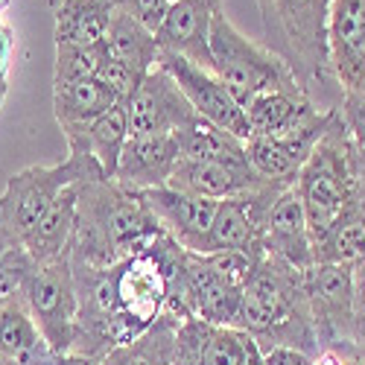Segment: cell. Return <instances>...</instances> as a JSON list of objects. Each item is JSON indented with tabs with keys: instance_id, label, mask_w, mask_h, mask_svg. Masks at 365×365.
<instances>
[{
	"instance_id": "cell-11",
	"label": "cell",
	"mask_w": 365,
	"mask_h": 365,
	"mask_svg": "<svg viewBox=\"0 0 365 365\" xmlns=\"http://www.w3.org/2000/svg\"><path fill=\"white\" fill-rule=\"evenodd\" d=\"M327 58L342 100L365 97V0H333L327 18Z\"/></svg>"
},
{
	"instance_id": "cell-23",
	"label": "cell",
	"mask_w": 365,
	"mask_h": 365,
	"mask_svg": "<svg viewBox=\"0 0 365 365\" xmlns=\"http://www.w3.org/2000/svg\"><path fill=\"white\" fill-rule=\"evenodd\" d=\"M50 354L21 295L0 304V365H44Z\"/></svg>"
},
{
	"instance_id": "cell-29",
	"label": "cell",
	"mask_w": 365,
	"mask_h": 365,
	"mask_svg": "<svg viewBox=\"0 0 365 365\" xmlns=\"http://www.w3.org/2000/svg\"><path fill=\"white\" fill-rule=\"evenodd\" d=\"M181 161H217V158H234L246 152V140L234 138L231 132L214 126L205 117H193L185 129L175 132Z\"/></svg>"
},
{
	"instance_id": "cell-2",
	"label": "cell",
	"mask_w": 365,
	"mask_h": 365,
	"mask_svg": "<svg viewBox=\"0 0 365 365\" xmlns=\"http://www.w3.org/2000/svg\"><path fill=\"white\" fill-rule=\"evenodd\" d=\"M167 234L138 190L94 173L76 181V234L71 263L108 269Z\"/></svg>"
},
{
	"instance_id": "cell-19",
	"label": "cell",
	"mask_w": 365,
	"mask_h": 365,
	"mask_svg": "<svg viewBox=\"0 0 365 365\" xmlns=\"http://www.w3.org/2000/svg\"><path fill=\"white\" fill-rule=\"evenodd\" d=\"M178 161L181 149L175 135H129L114 181H120L129 190L167 187Z\"/></svg>"
},
{
	"instance_id": "cell-38",
	"label": "cell",
	"mask_w": 365,
	"mask_h": 365,
	"mask_svg": "<svg viewBox=\"0 0 365 365\" xmlns=\"http://www.w3.org/2000/svg\"><path fill=\"white\" fill-rule=\"evenodd\" d=\"M310 365H348V362H345V356H342L339 348H324V351H319L313 356Z\"/></svg>"
},
{
	"instance_id": "cell-4",
	"label": "cell",
	"mask_w": 365,
	"mask_h": 365,
	"mask_svg": "<svg viewBox=\"0 0 365 365\" xmlns=\"http://www.w3.org/2000/svg\"><path fill=\"white\" fill-rule=\"evenodd\" d=\"M362 187L365 181L359 167V146L345 129L339 108H333L324 135L319 138L313 155L295 178V190L307 210L313 246L327 237V231L336 225V220L362 193Z\"/></svg>"
},
{
	"instance_id": "cell-8",
	"label": "cell",
	"mask_w": 365,
	"mask_h": 365,
	"mask_svg": "<svg viewBox=\"0 0 365 365\" xmlns=\"http://www.w3.org/2000/svg\"><path fill=\"white\" fill-rule=\"evenodd\" d=\"M21 301L26 304L41 339L53 354H68L76 336V316H79V295L71 257L36 263L26 275Z\"/></svg>"
},
{
	"instance_id": "cell-40",
	"label": "cell",
	"mask_w": 365,
	"mask_h": 365,
	"mask_svg": "<svg viewBox=\"0 0 365 365\" xmlns=\"http://www.w3.org/2000/svg\"><path fill=\"white\" fill-rule=\"evenodd\" d=\"M255 365H266V362H263V354H260V356L255 359Z\"/></svg>"
},
{
	"instance_id": "cell-3",
	"label": "cell",
	"mask_w": 365,
	"mask_h": 365,
	"mask_svg": "<svg viewBox=\"0 0 365 365\" xmlns=\"http://www.w3.org/2000/svg\"><path fill=\"white\" fill-rule=\"evenodd\" d=\"M231 327L249 333L263 354L272 348H292L316 356L322 351L307 287H304V272L266 252L252 281L242 289V301Z\"/></svg>"
},
{
	"instance_id": "cell-10",
	"label": "cell",
	"mask_w": 365,
	"mask_h": 365,
	"mask_svg": "<svg viewBox=\"0 0 365 365\" xmlns=\"http://www.w3.org/2000/svg\"><path fill=\"white\" fill-rule=\"evenodd\" d=\"M330 111L327 108H313L298 126H292L289 132L275 135V138H249L246 140V155H249L252 167L266 181L292 187L301 167L307 164V158L313 155L319 138L327 129Z\"/></svg>"
},
{
	"instance_id": "cell-26",
	"label": "cell",
	"mask_w": 365,
	"mask_h": 365,
	"mask_svg": "<svg viewBox=\"0 0 365 365\" xmlns=\"http://www.w3.org/2000/svg\"><path fill=\"white\" fill-rule=\"evenodd\" d=\"M106 50L108 56L126 62L129 68H135L138 73H149L158 68V58H161V47L158 38L149 26H143L138 18L126 15L114 9L111 24H108V33H106Z\"/></svg>"
},
{
	"instance_id": "cell-36",
	"label": "cell",
	"mask_w": 365,
	"mask_h": 365,
	"mask_svg": "<svg viewBox=\"0 0 365 365\" xmlns=\"http://www.w3.org/2000/svg\"><path fill=\"white\" fill-rule=\"evenodd\" d=\"M263 362L266 365H310L313 356L301 354V351H292V348H272V351L263 354Z\"/></svg>"
},
{
	"instance_id": "cell-15",
	"label": "cell",
	"mask_w": 365,
	"mask_h": 365,
	"mask_svg": "<svg viewBox=\"0 0 365 365\" xmlns=\"http://www.w3.org/2000/svg\"><path fill=\"white\" fill-rule=\"evenodd\" d=\"M263 185H275L266 181L249 161V155H234V158H217V161H178V167L170 175V185L175 190H185L202 199H237L252 190H260Z\"/></svg>"
},
{
	"instance_id": "cell-24",
	"label": "cell",
	"mask_w": 365,
	"mask_h": 365,
	"mask_svg": "<svg viewBox=\"0 0 365 365\" xmlns=\"http://www.w3.org/2000/svg\"><path fill=\"white\" fill-rule=\"evenodd\" d=\"M114 15V0H56V44L94 47L106 41Z\"/></svg>"
},
{
	"instance_id": "cell-37",
	"label": "cell",
	"mask_w": 365,
	"mask_h": 365,
	"mask_svg": "<svg viewBox=\"0 0 365 365\" xmlns=\"http://www.w3.org/2000/svg\"><path fill=\"white\" fill-rule=\"evenodd\" d=\"M44 365H106V359H100V356H88V354H76V351H68V354H50Z\"/></svg>"
},
{
	"instance_id": "cell-30",
	"label": "cell",
	"mask_w": 365,
	"mask_h": 365,
	"mask_svg": "<svg viewBox=\"0 0 365 365\" xmlns=\"http://www.w3.org/2000/svg\"><path fill=\"white\" fill-rule=\"evenodd\" d=\"M108 58L106 41L94 47H76V44H56V65L53 82H79V79H97L103 62Z\"/></svg>"
},
{
	"instance_id": "cell-14",
	"label": "cell",
	"mask_w": 365,
	"mask_h": 365,
	"mask_svg": "<svg viewBox=\"0 0 365 365\" xmlns=\"http://www.w3.org/2000/svg\"><path fill=\"white\" fill-rule=\"evenodd\" d=\"M260 348L249 333L210 324L202 319H181L173 365H255Z\"/></svg>"
},
{
	"instance_id": "cell-13",
	"label": "cell",
	"mask_w": 365,
	"mask_h": 365,
	"mask_svg": "<svg viewBox=\"0 0 365 365\" xmlns=\"http://www.w3.org/2000/svg\"><path fill=\"white\" fill-rule=\"evenodd\" d=\"M126 114L129 135H175L193 117H199L164 68H155L143 76L135 97L126 103Z\"/></svg>"
},
{
	"instance_id": "cell-28",
	"label": "cell",
	"mask_w": 365,
	"mask_h": 365,
	"mask_svg": "<svg viewBox=\"0 0 365 365\" xmlns=\"http://www.w3.org/2000/svg\"><path fill=\"white\" fill-rule=\"evenodd\" d=\"M181 319L170 310L161 319L143 330L129 345H120L106 356V365H173L175 359V336H178Z\"/></svg>"
},
{
	"instance_id": "cell-7",
	"label": "cell",
	"mask_w": 365,
	"mask_h": 365,
	"mask_svg": "<svg viewBox=\"0 0 365 365\" xmlns=\"http://www.w3.org/2000/svg\"><path fill=\"white\" fill-rule=\"evenodd\" d=\"M94 173L103 170L91 155H68L62 164H50V167H26L15 173L6 181L4 193H0V220L24 242L53 210L58 196L71 185Z\"/></svg>"
},
{
	"instance_id": "cell-25",
	"label": "cell",
	"mask_w": 365,
	"mask_h": 365,
	"mask_svg": "<svg viewBox=\"0 0 365 365\" xmlns=\"http://www.w3.org/2000/svg\"><path fill=\"white\" fill-rule=\"evenodd\" d=\"M73 234H76V185H71L58 196V202L38 222V228L24 240V249L29 252V257L36 263L65 260V257H71Z\"/></svg>"
},
{
	"instance_id": "cell-33",
	"label": "cell",
	"mask_w": 365,
	"mask_h": 365,
	"mask_svg": "<svg viewBox=\"0 0 365 365\" xmlns=\"http://www.w3.org/2000/svg\"><path fill=\"white\" fill-rule=\"evenodd\" d=\"M339 114H342V123L351 132L354 143L359 149H365V97L362 100H342Z\"/></svg>"
},
{
	"instance_id": "cell-6",
	"label": "cell",
	"mask_w": 365,
	"mask_h": 365,
	"mask_svg": "<svg viewBox=\"0 0 365 365\" xmlns=\"http://www.w3.org/2000/svg\"><path fill=\"white\" fill-rule=\"evenodd\" d=\"M210 56H214V73L222 79L242 111L255 97L269 94V91L301 88L284 58L266 44L240 33L222 6L210 24Z\"/></svg>"
},
{
	"instance_id": "cell-1",
	"label": "cell",
	"mask_w": 365,
	"mask_h": 365,
	"mask_svg": "<svg viewBox=\"0 0 365 365\" xmlns=\"http://www.w3.org/2000/svg\"><path fill=\"white\" fill-rule=\"evenodd\" d=\"M185 249L161 234L149 249L120 260L108 269L73 266L79 316H76V354L106 359L114 348L129 345L161 319L170 304L173 278Z\"/></svg>"
},
{
	"instance_id": "cell-31",
	"label": "cell",
	"mask_w": 365,
	"mask_h": 365,
	"mask_svg": "<svg viewBox=\"0 0 365 365\" xmlns=\"http://www.w3.org/2000/svg\"><path fill=\"white\" fill-rule=\"evenodd\" d=\"M97 79L108 88V94H111L120 106H126V103L135 97V91L140 88L143 73H138V71L129 68L126 62H120V58L108 56L106 62H103V68H100V73H97Z\"/></svg>"
},
{
	"instance_id": "cell-20",
	"label": "cell",
	"mask_w": 365,
	"mask_h": 365,
	"mask_svg": "<svg viewBox=\"0 0 365 365\" xmlns=\"http://www.w3.org/2000/svg\"><path fill=\"white\" fill-rule=\"evenodd\" d=\"M65 140H68V155H91L108 178H114L120 155H123V149L129 143L126 106L117 103L103 117H97L91 126H85L76 135H68Z\"/></svg>"
},
{
	"instance_id": "cell-21",
	"label": "cell",
	"mask_w": 365,
	"mask_h": 365,
	"mask_svg": "<svg viewBox=\"0 0 365 365\" xmlns=\"http://www.w3.org/2000/svg\"><path fill=\"white\" fill-rule=\"evenodd\" d=\"M319 106L304 88H287V91H269L249 103L246 120H249V138H275L298 126L304 117ZM330 111V108H327Z\"/></svg>"
},
{
	"instance_id": "cell-9",
	"label": "cell",
	"mask_w": 365,
	"mask_h": 365,
	"mask_svg": "<svg viewBox=\"0 0 365 365\" xmlns=\"http://www.w3.org/2000/svg\"><path fill=\"white\" fill-rule=\"evenodd\" d=\"M322 351L354 342V266L316 263L304 272Z\"/></svg>"
},
{
	"instance_id": "cell-16",
	"label": "cell",
	"mask_w": 365,
	"mask_h": 365,
	"mask_svg": "<svg viewBox=\"0 0 365 365\" xmlns=\"http://www.w3.org/2000/svg\"><path fill=\"white\" fill-rule=\"evenodd\" d=\"M222 0H173L155 38L161 53L181 56L187 62L214 71V56H210V24Z\"/></svg>"
},
{
	"instance_id": "cell-41",
	"label": "cell",
	"mask_w": 365,
	"mask_h": 365,
	"mask_svg": "<svg viewBox=\"0 0 365 365\" xmlns=\"http://www.w3.org/2000/svg\"><path fill=\"white\" fill-rule=\"evenodd\" d=\"M6 4H9V0H0V9H4V6H6Z\"/></svg>"
},
{
	"instance_id": "cell-17",
	"label": "cell",
	"mask_w": 365,
	"mask_h": 365,
	"mask_svg": "<svg viewBox=\"0 0 365 365\" xmlns=\"http://www.w3.org/2000/svg\"><path fill=\"white\" fill-rule=\"evenodd\" d=\"M146 207L155 214L158 225L178 242L181 249L196 252L205 234L210 231V222L217 217L220 202L202 199L175 187H152V190H138Z\"/></svg>"
},
{
	"instance_id": "cell-32",
	"label": "cell",
	"mask_w": 365,
	"mask_h": 365,
	"mask_svg": "<svg viewBox=\"0 0 365 365\" xmlns=\"http://www.w3.org/2000/svg\"><path fill=\"white\" fill-rule=\"evenodd\" d=\"M170 4L173 0H114V9L138 18L143 26H149L152 33H155L167 15V9H170Z\"/></svg>"
},
{
	"instance_id": "cell-18",
	"label": "cell",
	"mask_w": 365,
	"mask_h": 365,
	"mask_svg": "<svg viewBox=\"0 0 365 365\" xmlns=\"http://www.w3.org/2000/svg\"><path fill=\"white\" fill-rule=\"evenodd\" d=\"M263 252L287 260L298 272H307L316 266V246H313V234L307 222V210H304V202L295 185L287 187L278 196L275 207H272V214L266 220V231H263Z\"/></svg>"
},
{
	"instance_id": "cell-42",
	"label": "cell",
	"mask_w": 365,
	"mask_h": 365,
	"mask_svg": "<svg viewBox=\"0 0 365 365\" xmlns=\"http://www.w3.org/2000/svg\"><path fill=\"white\" fill-rule=\"evenodd\" d=\"M0 106H4V94H0Z\"/></svg>"
},
{
	"instance_id": "cell-39",
	"label": "cell",
	"mask_w": 365,
	"mask_h": 365,
	"mask_svg": "<svg viewBox=\"0 0 365 365\" xmlns=\"http://www.w3.org/2000/svg\"><path fill=\"white\" fill-rule=\"evenodd\" d=\"M15 246H24V242H21V240H18V237L4 225V220H0V257H4L6 252H12Z\"/></svg>"
},
{
	"instance_id": "cell-27",
	"label": "cell",
	"mask_w": 365,
	"mask_h": 365,
	"mask_svg": "<svg viewBox=\"0 0 365 365\" xmlns=\"http://www.w3.org/2000/svg\"><path fill=\"white\" fill-rule=\"evenodd\" d=\"M362 260H365V187L336 220V225L327 231V237L316 242V263H339L356 269Z\"/></svg>"
},
{
	"instance_id": "cell-22",
	"label": "cell",
	"mask_w": 365,
	"mask_h": 365,
	"mask_svg": "<svg viewBox=\"0 0 365 365\" xmlns=\"http://www.w3.org/2000/svg\"><path fill=\"white\" fill-rule=\"evenodd\" d=\"M117 100L108 94V88L100 79H79V82H53V114L56 123L62 126L65 138L82 132Z\"/></svg>"
},
{
	"instance_id": "cell-34",
	"label": "cell",
	"mask_w": 365,
	"mask_h": 365,
	"mask_svg": "<svg viewBox=\"0 0 365 365\" xmlns=\"http://www.w3.org/2000/svg\"><path fill=\"white\" fill-rule=\"evenodd\" d=\"M354 342L365 345V260L354 269Z\"/></svg>"
},
{
	"instance_id": "cell-12",
	"label": "cell",
	"mask_w": 365,
	"mask_h": 365,
	"mask_svg": "<svg viewBox=\"0 0 365 365\" xmlns=\"http://www.w3.org/2000/svg\"><path fill=\"white\" fill-rule=\"evenodd\" d=\"M158 68H164L175 79L181 94L187 97V103L193 106V111L199 117L210 120L214 126L231 132L240 140H249L252 132H249L246 111L240 108V103L231 97V91L222 85V79L214 71L199 68V65L187 62V58H181V56H173V53H161Z\"/></svg>"
},
{
	"instance_id": "cell-35",
	"label": "cell",
	"mask_w": 365,
	"mask_h": 365,
	"mask_svg": "<svg viewBox=\"0 0 365 365\" xmlns=\"http://www.w3.org/2000/svg\"><path fill=\"white\" fill-rule=\"evenodd\" d=\"M15 56V33L9 24H0V94L6 97L9 88V65Z\"/></svg>"
},
{
	"instance_id": "cell-5",
	"label": "cell",
	"mask_w": 365,
	"mask_h": 365,
	"mask_svg": "<svg viewBox=\"0 0 365 365\" xmlns=\"http://www.w3.org/2000/svg\"><path fill=\"white\" fill-rule=\"evenodd\" d=\"M333 0H257L263 44L292 68L301 88L327 91L333 82L327 58V18Z\"/></svg>"
}]
</instances>
